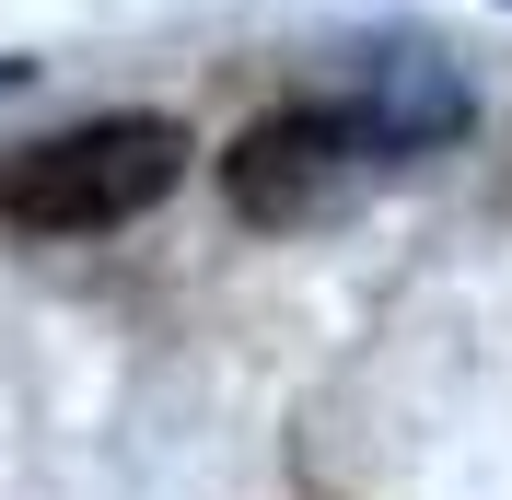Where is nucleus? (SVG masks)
Returning <instances> with one entry per match:
<instances>
[{"label": "nucleus", "instance_id": "f257e3e1", "mask_svg": "<svg viewBox=\"0 0 512 500\" xmlns=\"http://www.w3.org/2000/svg\"><path fill=\"white\" fill-rule=\"evenodd\" d=\"M175 175H187V128L175 117H82V128H59V140L12 152L0 210H12V233H35V245H82V233H117V221L163 210Z\"/></svg>", "mask_w": 512, "mask_h": 500}, {"label": "nucleus", "instance_id": "f03ea898", "mask_svg": "<svg viewBox=\"0 0 512 500\" xmlns=\"http://www.w3.org/2000/svg\"><path fill=\"white\" fill-rule=\"evenodd\" d=\"M350 152H361V140H350L338 105H268V117L233 128L222 198H233V221H256V233H291V221H315L326 198H338Z\"/></svg>", "mask_w": 512, "mask_h": 500}, {"label": "nucleus", "instance_id": "7ed1b4c3", "mask_svg": "<svg viewBox=\"0 0 512 500\" xmlns=\"http://www.w3.org/2000/svg\"><path fill=\"white\" fill-rule=\"evenodd\" d=\"M12 82H24V70H12V59H0V94H12Z\"/></svg>", "mask_w": 512, "mask_h": 500}]
</instances>
